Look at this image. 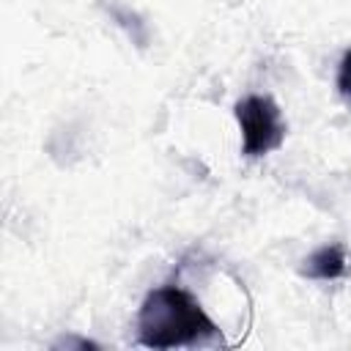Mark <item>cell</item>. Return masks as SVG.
<instances>
[{
	"instance_id": "cell-2",
	"label": "cell",
	"mask_w": 351,
	"mask_h": 351,
	"mask_svg": "<svg viewBox=\"0 0 351 351\" xmlns=\"http://www.w3.org/2000/svg\"><path fill=\"white\" fill-rule=\"evenodd\" d=\"M239 132H241V154L255 159L277 151L285 143V121L271 96H244L233 107Z\"/></svg>"
},
{
	"instance_id": "cell-3",
	"label": "cell",
	"mask_w": 351,
	"mask_h": 351,
	"mask_svg": "<svg viewBox=\"0 0 351 351\" xmlns=\"http://www.w3.org/2000/svg\"><path fill=\"white\" fill-rule=\"evenodd\" d=\"M346 266H348V261H346L343 244H324L302 261L299 274L310 277V280H337L346 274Z\"/></svg>"
},
{
	"instance_id": "cell-1",
	"label": "cell",
	"mask_w": 351,
	"mask_h": 351,
	"mask_svg": "<svg viewBox=\"0 0 351 351\" xmlns=\"http://www.w3.org/2000/svg\"><path fill=\"white\" fill-rule=\"evenodd\" d=\"M206 340H222V329L211 321L203 304L178 285L148 291L137 310V343L145 348H178Z\"/></svg>"
},
{
	"instance_id": "cell-5",
	"label": "cell",
	"mask_w": 351,
	"mask_h": 351,
	"mask_svg": "<svg viewBox=\"0 0 351 351\" xmlns=\"http://www.w3.org/2000/svg\"><path fill=\"white\" fill-rule=\"evenodd\" d=\"M337 93L343 96L346 104H351V49H346L337 66Z\"/></svg>"
},
{
	"instance_id": "cell-4",
	"label": "cell",
	"mask_w": 351,
	"mask_h": 351,
	"mask_svg": "<svg viewBox=\"0 0 351 351\" xmlns=\"http://www.w3.org/2000/svg\"><path fill=\"white\" fill-rule=\"evenodd\" d=\"M110 14H112V16H115L126 30H129V36H132L140 47H145L148 33H145V25L140 22V16H137V14H132V11H129V8H123V5H112V8H110Z\"/></svg>"
},
{
	"instance_id": "cell-6",
	"label": "cell",
	"mask_w": 351,
	"mask_h": 351,
	"mask_svg": "<svg viewBox=\"0 0 351 351\" xmlns=\"http://www.w3.org/2000/svg\"><path fill=\"white\" fill-rule=\"evenodd\" d=\"M52 348L55 351H60V348H80V351H96V348H101L96 340H88V337H77V335H66V337H60V340H55L52 343Z\"/></svg>"
}]
</instances>
